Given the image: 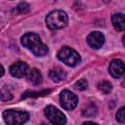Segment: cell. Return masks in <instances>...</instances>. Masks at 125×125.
Listing matches in <instances>:
<instances>
[{
    "label": "cell",
    "instance_id": "cell-1",
    "mask_svg": "<svg viewBox=\"0 0 125 125\" xmlns=\"http://www.w3.org/2000/svg\"><path fill=\"white\" fill-rule=\"evenodd\" d=\"M21 42L23 47L31 51L35 56L42 57L48 53V47L41 41L40 37L35 33H26L24 34Z\"/></svg>",
    "mask_w": 125,
    "mask_h": 125
},
{
    "label": "cell",
    "instance_id": "cell-2",
    "mask_svg": "<svg viewBox=\"0 0 125 125\" xmlns=\"http://www.w3.org/2000/svg\"><path fill=\"white\" fill-rule=\"evenodd\" d=\"M68 18L65 12L62 10H55L50 12L46 17V24L50 29L56 30L66 26Z\"/></svg>",
    "mask_w": 125,
    "mask_h": 125
},
{
    "label": "cell",
    "instance_id": "cell-3",
    "mask_svg": "<svg viewBox=\"0 0 125 125\" xmlns=\"http://www.w3.org/2000/svg\"><path fill=\"white\" fill-rule=\"evenodd\" d=\"M29 118V114L23 110L8 109L3 112V119L7 124L10 125H20L25 123Z\"/></svg>",
    "mask_w": 125,
    "mask_h": 125
},
{
    "label": "cell",
    "instance_id": "cell-4",
    "mask_svg": "<svg viewBox=\"0 0 125 125\" xmlns=\"http://www.w3.org/2000/svg\"><path fill=\"white\" fill-rule=\"evenodd\" d=\"M58 59L68 66H75L81 61L80 55L70 47H62L58 52Z\"/></svg>",
    "mask_w": 125,
    "mask_h": 125
},
{
    "label": "cell",
    "instance_id": "cell-5",
    "mask_svg": "<svg viewBox=\"0 0 125 125\" xmlns=\"http://www.w3.org/2000/svg\"><path fill=\"white\" fill-rule=\"evenodd\" d=\"M45 115L47 116V118L50 120L51 123L56 124V125H62L66 123V118L64 116V114L58 109L57 107H55L54 105H48L45 107Z\"/></svg>",
    "mask_w": 125,
    "mask_h": 125
},
{
    "label": "cell",
    "instance_id": "cell-6",
    "mask_svg": "<svg viewBox=\"0 0 125 125\" xmlns=\"http://www.w3.org/2000/svg\"><path fill=\"white\" fill-rule=\"evenodd\" d=\"M60 102H61V105L64 109L72 110L77 105L78 98L76 97L75 94H73L69 90H63L60 95Z\"/></svg>",
    "mask_w": 125,
    "mask_h": 125
},
{
    "label": "cell",
    "instance_id": "cell-7",
    "mask_svg": "<svg viewBox=\"0 0 125 125\" xmlns=\"http://www.w3.org/2000/svg\"><path fill=\"white\" fill-rule=\"evenodd\" d=\"M28 70V65L23 62H17L10 66V73L16 78H22L26 76Z\"/></svg>",
    "mask_w": 125,
    "mask_h": 125
},
{
    "label": "cell",
    "instance_id": "cell-8",
    "mask_svg": "<svg viewBox=\"0 0 125 125\" xmlns=\"http://www.w3.org/2000/svg\"><path fill=\"white\" fill-rule=\"evenodd\" d=\"M87 42L93 49H100L104 43V36L100 31H93L87 36Z\"/></svg>",
    "mask_w": 125,
    "mask_h": 125
},
{
    "label": "cell",
    "instance_id": "cell-9",
    "mask_svg": "<svg viewBox=\"0 0 125 125\" xmlns=\"http://www.w3.org/2000/svg\"><path fill=\"white\" fill-rule=\"evenodd\" d=\"M109 73L114 78H120L124 74V64L120 60H113L109 63Z\"/></svg>",
    "mask_w": 125,
    "mask_h": 125
},
{
    "label": "cell",
    "instance_id": "cell-10",
    "mask_svg": "<svg viewBox=\"0 0 125 125\" xmlns=\"http://www.w3.org/2000/svg\"><path fill=\"white\" fill-rule=\"evenodd\" d=\"M112 24L114 28L117 31H123L125 29V21H124V15L121 13H117L112 15L111 17Z\"/></svg>",
    "mask_w": 125,
    "mask_h": 125
},
{
    "label": "cell",
    "instance_id": "cell-11",
    "mask_svg": "<svg viewBox=\"0 0 125 125\" xmlns=\"http://www.w3.org/2000/svg\"><path fill=\"white\" fill-rule=\"evenodd\" d=\"M26 76H27L28 81L33 85H39L42 82V74L37 68L29 69Z\"/></svg>",
    "mask_w": 125,
    "mask_h": 125
},
{
    "label": "cell",
    "instance_id": "cell-12",
    "mask_svg": "<svg viewBox=\"0 0 125 125\" xmlns=\"http://www.w3.org/2000/svg\"><path fill=\"white\" fill-rule=\"evenodd\" d=\"M49 76L52 79V81H54V82H61V81L65 79L66 73H65V71L62 68L55 67V68L51 69V71L49 73Z\"/></svg>",
    "mask_w": 125,
    "mask_h": 125
},
{
    "label": "cell",
    "instance_id": "cell-13",
    "mask_svg": "<svg viewBox=\"0 0 125 125\" xmlns=\"http://www.w3.org/2000/svg\"><path fill=\"white\" fill-rule=\"evenodd\" d=\"M98 88H99V90L102 93H104V94H109L111 92V90H112V85H111L110 82H108L106 80H104V81H102V82H100L98 84Z\"/></svg>",
    "mask_w": 125,
    "mask_h": 125
},
{
    "label": "cell",
    "instance_id": "cell-14",
    "mask_svg": "<svg viewBox=\"0 0 125 125\" xmlns=\"http://www.w3.org/2000/svg\"><path fill=\"white\" fill-rule=\"evenodd\" d=\"M12 99H13V94L9 88L4 87L0 90V100L2 102H7V101H10Z\"/></svg>",
    "mask_w": 125,
    "mask_h": 125
},
{
    "label": "cell",
    "instance_id": "cell-15",
    "mask_svg": "<svg viewBox=\"0 0 125 125\" xmlns=\"http://www.w3.org/2000/svg\"><path fill=\"white\" fill-rule=\"evenodd\" d=\"M51 91L50 90H43V91H40V92H34V91H26L23 95H22V98H33V97H39V96H42V95H48Z\"/></svg>",
    "mask_w": 125,
    "mask_h": 125
},
{
    "label": "cell",
    "instance_id": "cell-16",
    "mask_svg": "<svg viewBox=\"0 0 125 125\" xmlns=\"http://www.w3.org/2000/svg\"><path fill=\"white\" fill-rule=\"evenodd\" d=\"M87 86H88V82H87L85 79H80V80H78V81L74 84V88H75L76 90H80V91L85 90V89L87 88Z\"/></svg>",
    "mask_w": 125,
    "mask_h": 125
},
{
    "label": "cell",
    "instance_id": "cell-17",
    "mask_svg": "<svg viewBox=\"0 0 125 125\" xmlns=\"http://www.w3.org/2000/svg\"><path fill=\"white\" fill-rule=\"evenodd\" d=\"M96 114V107L94 105H89L83 109V115L85 116H93Z\"/></svg>",
    "mask_w": 125,
    "mask_h": 125
},
{
    "label": "cell",
    "instance_id": "cell-18",
    "mask_svg": "<svg viewBox=\"0 0 125 125\" xmlns=\"http://www.w3.org/2000/svg\"><path fill=\"white\" fill-rule=\"evenodd\" d=\"M116 120L120 123L125 122V114H124V107L123 106L121 108H119V110L116 112Z\"/></svg>",
    "mask_w": 125,
    "mask_h": 125
},
{
    "label": "cell",
    "instance_id": "cell-19",
    "mask_svg": "<svg viewBox=\"0 0 125 125\" xmlns=\"http://www.w3.org/2000/svg\"><path fill=\"white\" fill-rule=\"evenodd\" d=\"M29 9V6L26 4V3H21L20 4L18 7H17V10H19L21 13H24V12H27Z\"/></svg>",
    "mask_w": 125,
    "mask_h": 125
},
{
    "label": "cell",
    "instance_id": "cell-20",
    "mask_svg": "<svg viewBox=\"0 0 125 125\" xmlns=\"http://www.w3.org/2000/svg\"><path fill=\"white\" fill-rule=\"evenodd\" d=\"M3 74H4V67L0 64V77H1Z\"/></svg>",
    "mask_w": 125,
    "mask_h": 125
}]
</instances>
